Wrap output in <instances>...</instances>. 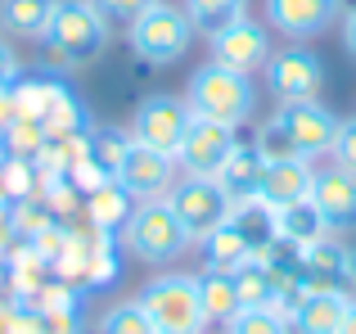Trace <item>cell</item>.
<instances>
[{
	"label": "cell",
	"mask_w": 356,
	"mask_h": 334,
	"mask_svg": "<svg viewBox=\"0 0 356 334\" xmlns=\"http://www.w3.org/2000/svg\"><path fill=\"white\" fill-rule=\"evenodd\" d=\"M185 104H190L194 118L243 127L257 109V90H252V77H243V72L221 68V63H203L185 86Z\"/></svg>",
	"instance_id": "7a4b0ae2"
},
{
	"label": "cell",
	"mask_w": 356,
	"mask_h": 334,
	"mask_svg": "<svg viewBox=\"0 0 356 334\" xmlns=\"http://www.w3.org/2000/svg\"><path fill=\"white\" fill-rule=\"evenodd\" d=\"M343 45H348V50L356 54V9L348 14V27H343Z\"/></svg>",
	"instance_id": "f546056e"
},
{
	"label": "cell",
	"mask_w": 356,
	"mask_h": 334,
	"mask_svg": "<svg viewBox=\"0 0 356 334\" xmlns=\"http://www.w3.org/2000/svg\"><path fill=\"white\" fill-rule=\"evenodd\" d=\"M45 50L59 63H95L99 50L108 45V23L99 18V9L90 0H54V14L45 23Z\"/></svg>",
	"instance_id": "3957f363"
},
{
	"label": "cell",
	"mask_w": 356,
	"mask_h": 334,
	"mask_svg": "<svg viewBox=\"0 0 356 334\" xmlns=\"http://www.w3.org/2000/svg\"><path fill=\"white\" fill-rule=\"evenodd\" d=\"M190 122H194V113H190L185 100L149 95L145 104L136 109V118H131V141L145 145V150H158V154H172V159H176V150H181Z\"/></svg>",
	"instance_id": "ba28073f"
},
{
	"label": "cell",
	"mask_w": 356,
	"mask_h": 334,
	"mask_svg": "<svg viewBox=\"0 0 356 334\" xmlns=\"http://www.w3.org/2000/svg\"><path fill=\"white\" fill-rule=\"evenodd\" d=\"M235 145H239L235 141V127L194 118L190 132H185V141H181V150H176V167H181L185 176H217Z\"/></svg>",
	"instance_id": "30bf717a"
},
{
	"label": "cell",
	"mask_w": 356,
	"mask_h": 334,
	"mask_svg": "<svg viewBox=\"0 0 356 334\" xmlns=\"http://www.w3.org/2000/svg\"><path fill=\"white\" fill-rule=\"evenodd\" d=\"M122 244H127L131 257H140V262H176V257L190 248V235H185V226L176 221L172 203L163 199H140L136 208L127 212V221H122Z\"/></svg>",
	"instance_id": "277c9868"
},
{
	"label": "cell",
	"mask_w": 356,
	"mask_h": 334,
	"mask_svg": "<svg viewBox=\"0 0 356 334\" xmlns=\"http://www.w3.org/2000/svg\"><path fill=\"white\" fill-rule=\"evenodd\" d=\"M330 154H334V167H343V172L356 176V118L352 122H339V136H334Z\"/></svg>",
	"instance_id": "4316f807"
},
{
	"label": "cell",
	"mask_w": 356,
	"mask_h": 334,
	"mask_svg": "<svg viewBox=\"0 0 356 334\" xmlns=\"http://www.w3.org/2000/svg\"><path fill=\"white\" fill-rule=\"evenodd\" d=\"M339 334H356V303H352V308H348V317L339 321Z\"/></svg>",
	"instance_id": "4dcf8cb0"
},
{
	"label": "cell",
	"mask_w": 356,
	"mask_h": 334,
	"mask_svg": "<svg viewBox=\"0 0 356 334\" xmlns=\"http://www.w3.org/2000/svg\"><path fill=\"white\" fill-rule=\"evenodd\" d=\"M136 303L149 317L154 334H203L212 326L208 312H203V299H199V276H181V271L154 276L140 289Z\"/></svg>",
	"instance_id": "6da1fadb"
},
{
	"label": "cell",
	"mask_w": 356,
	"mask_h": 334,
	"mask_svg": "<svg viewBox=\"0 0 356 334\" xmlns=\"http://www.w3.org/2000/svg\"><path fill=\"white\" fill-rule=\"evenodd\" d=\"M99 334H154V326H149V317L140 312V303H118V308L104 312Z\"/></svg>",
	"instance_id": "d4e9b609"
},
{
	"label": "cell",
	"mask_w": 356,
	"mask_h": 334,
	"mask_svg": "<svg viewBox=\"0 0 356 334\" xmlns=\"http://www.w3.org/2000/svg\"><path fill=\"white\" fill-rule=\"evenodd\" d=\"M270 122H275V132L284 136V145L293 150V159L330 154L334 136H339V118H334L321 100H293V104H284Z\"/></svg>",
	"instance_id": "52a82bcc"
},
{
	"label": "cell",
	"mask_w": 356,
	"mask_h": 334,
	"mask_svg": "<svg viewBox=\"0 0 356 334\" xmlns=\"http://www.w3.org/2000/svg\"><path fill=\"white\" fill-rule=\"evenodd\" d=\"M339 14V0H266V18L275 32H284L289 41H307L321 36Z\"/></svg>",
	"instance_id": "5bb4252c"
},
{
	"label": "cell",
	"mask_w": 356,
	"mask_h": 334,
	"mask_svg": "<svg viewBox=\"0 0 356 334\" xmlns=\"http://www.w3.org/2000/svg\"><path fill=\"white\" fill-rule=\"evenodd\" d=\"M113 181L131 194V199H163V194L176 185V159L131 141L127 154H122L118 167H113Z\"/></svg>",
	"instance_id": "9c48e42d"
},
{
	"label": "cell",
	"mask_w": 356,
	"mask_h": 334,
	"mask_svg": "<svg viewBox=\"0 0 356 334\" xmlns=\"http://www.w3.org/2000/svg\"><path fill=\"white\" fill-rule=\"evenodd\" d=\"M5 289H9V267L0 262V294H5Z\"/></svg>",
	"instance_id": "1f68e13d"
},
{
	"label": "cell",
	"mask_w": 356,
	"mask_h": 334,
	"mask_svg": "<svg viewBox=\"0 0 356 334\" xmlns=\"http://www.w3.org/2000/svg\"><path fill=\"white\" fill-rule=\"evenodd\" d=\"M266 86L275 90L284 104H293V100H316V90H321L325 81V68L321 59H316L307 45H289V50H275L266 59Z\"/></svg>",
	"instance_id": "8fae6325"
},
{
	"label": "cell",
	"mask_w": 356,
	"mask_h": 334,
	"mask_svg": "<svg viewBox=\"0 0 356 334\" xmlns=\"http://www.w3.org/2000/svg\"><path fill=\"white\" fill-rule=\"evenodd\" d=\"M298 271H302V285L307 289H348V248L334 244L330 235L312 239V244L298 248Z\"/></svg>",
	"instance_id": "2e32d148"
},
{
	"label": "cell",
	"mask_w": 356,
	"mask_h": 334,
	"mask_svg": "<svg viewBox=\"0 0 356 334\" xmlns=\"http://www.w3.org/2000/svg\"><path fill=\"white\" fill-rule=\"evenodd\" d=\"M199 244H203V257H208L212 271H235L239 262H248V257H252V244H248V235L239 230L235 217L221 221V226L212 230V235H203Z\"/></svg>",
	"instance_id": "ffe728a7"
},
{
	"label": "cell",
	"mask_w": 356,
	"mask_h": 334,
	"mask_svg": "<svg viewBox=\"0 0 356 334\" xmlns=\"http://www.w3.org/2000/svg\"><path fill=\"white\" fill-rule=\"evenodd\" d=\"M199 299H203V312H208L212 326H226V321L243 308L239 289H235V271H212V267L199 276Z\"/></svg>",
	"instance_id": "44dd1931"
},
{
	"label": "cell",
	"mask_w": 356,
	"mask_h": 334,
	"mask_svg": "<svg viewBox=\"0 0 356 334\" xmlns=\"http://www.w3.org/2000/svg\"><path fill=\"white\" fill-rule=\"evenodd\" d=\"M312 208L321 212L325 230H356V176L343 167H325L312 176Z\"/></svg>",
	"instance_id": "4fadbf2b"
},
{
	"label": "cell",
	"mask_w": 356,
	"mask_h": 334,
	"mask_svg": "<svg viewBox=\"0 0 356 334\" xmlns=\"http://www.w3.org/2000/svg\"><path fill=\"white\" fill-rule=\"evenodd\" d=\"M14 77H18V54L5 45V36H0V95H5L9 86H14Z\"/></svg>",
	"instance_id": "83f0119b"
},
{
	"label": "cell",
	"mask_w": 356,
	"mask_h": 334,
	"mask_svg": "<svg viewBox=\"0 0 356 334\" xmlns=\"http://www.w3.org/2000/svg\"><path fill=\"white\" fill-rule=\"evenodd\" d=\"M212 41V63H221V68H235L243 77H252L257 68H266L270 59V36L261 23H252L248 14L239 18V23L221 27L217 36H208Z\"/></svg>",
	"instance_id": "7c38bea8"
},
{
	"label": "cell",
	"mask_w": 356,
	"mask_h": 334,
	"mask_svg": "<svg viewBox=\"0 0 356 334\" xmlns=\"http://www.w3.org/2000/svg\"><path fill=\"white\" fill-rule=\"evenodd\" d=\"M167 203H172L176 221L185 226L190 244H199L203 235H212V230H217L221 221H230V212H235V203L221 194V185L212 181V176H185V181H176L172 190H167Z\"/></svg>",
	"instance_id": "8992f818"
},
{
	"label": "cell",
	"mask_w": 356,
	"mask_h": 334,
	"mask_svg": "<svg viewBox=\"0 0 356 334\" xmlns=\"http://www.w3.org/2000/svg\"><path fill=\"white\" fill-rule=\"evenodd\" d=\"M261 172H266V159L257 154V145H235V150H230V159L221 163V172L212 176V181H217L221 194H226V199L239 208V203H252V199H257Z\"/></svg>",
	"instance_id": "ac0fdd59"
},
{
	"label": "cell",
	"mask_w": 356,
	"mask_h": 334,
	"mask_svg": "<svg viewBox=\"0 0 356 334\" xmlns=\"http://www.w3.org/2000/svg\"><path fill=\"white\" fill-rule=\"evenodd\" d=\"M0 334H18V312L14 308H0Z\"/></svg>",
	"instance_id": "f1b7e54d"
},
{
	"label": "cell",
	"mask_w": 356,
	"mask_h": 334,
	"mask_svg": "<svg viewBox=\"0 0 356 334\" xmlns=\"http://www.w3.org/2000/svg\"><path fill=\"white\" fill-rule=\"evenodd\" d=\"M312 163L307 159H270L257 185V203H266L270 212L289 208V203H302L312 194Z\"/></svg>",
	"instance_id": "9a60e30c"
},
{
	"label": "cell",
	"mask_w": 356,
	"mask_h": 334,
	"mask_svg": "<svg viewBox=\"0 0 356 334\" xmlns=\"http://www.w3.org/2000/svg\"><path fill=\"white\" fill-rule=\"evenodd\" d=\"M181 9H185V18L194 23V32L217 36L221 27L239 23V18H243V9H248V0H185Z\"/></svg>",
	"instance_id": "603a6c76"
},
{
	"label": "cell",
	"mask_w": 356,
	"mask_h": 334,
	"mask_svg": "<svg viewBox=\"0 0 356 334\" xmlns=\"http://www.w3.org/2000/svg\"><path fill=\"white\" fill-rule=\"evenodd\" d=\"M90 5L99 9V18H104L108 27H113V23L118 27H131L149 5H158V0H90Z\"/></svg>",
	"instance_id": "484cf974"
},
{
	"label": "cell",
	"mask_w": 356,
	"mask_h": 334,
	"mask_svg": "<svg viewBox=\"0 0 356 334\" xmlns=\"http://www.w3.org/2000/svg\"><path fill=\"white\" fill-rule=\"evenodd\" d=\"M50 14H54V0H0V36L41 41Z\"/></svg>",
	"instance_id": "d6986e66"
},
{
	"label": "cell",
	"mask_w": 356,
	"mask_h": 334,
	"mask_svg": "<svg viewBox=\"0 0 356 334\" xmlns=\"http://www.w3.org/2000/svg\"><path fill=\"white\" fill-rule=\"evenodd\" d=\"M348 294L339 289H307L298 308L289 312V326L298 334H339V321L348 317Z\"/></svg>",
	"instance_id": "e0dca14e"
},
{
	"label": "cell",
	"mask_w": 356,
	"mask_h": 334,
	"mask_svg": "<svg viewBox=\"0 0 356 334\" xmlns=\"http://www.w3.org/2000/svg\"><path fill=\"white\" fill-rule=\"evenodd\" d=\"M127 41L136 50V59H145V63H176L194 41V23L185 18V9L158 0L127 27Z\"/></svg>",
	"instance_id": "5b68a950"
},
{
	"label": "cell",
	"mask_w": 356,
	"mask_h": 334,
	"mask_svg": "<svg viewBox=\"0 0 356 334\" xmlns=\"http://www.w3.org/2000/svg\"><path fill=\"white\" fill-rule=\"evenodd\" d=\"M275 235L302 248V244H312V239L325 235V221H321V212L312 208V199H302V203H289V208L275 212Z\"/></svg>",
	"instance_id": "7402d4cb"
},
{
	"label": "cell",
	"mask_w": 356,
	"mask_h": 334,
	"mask_svg": "<svg viewBox=\"0 0 356 334\" xmlns=\"http://www.w3.org/2000/svg\"><path fill=\"white\" fill-rule=\"evenodd\" d=\"M226 334H289V317L280 308H239L226 321Z\"/></svg>",
	"instance_id": "cb8c5ba5"
}]
</instances>
